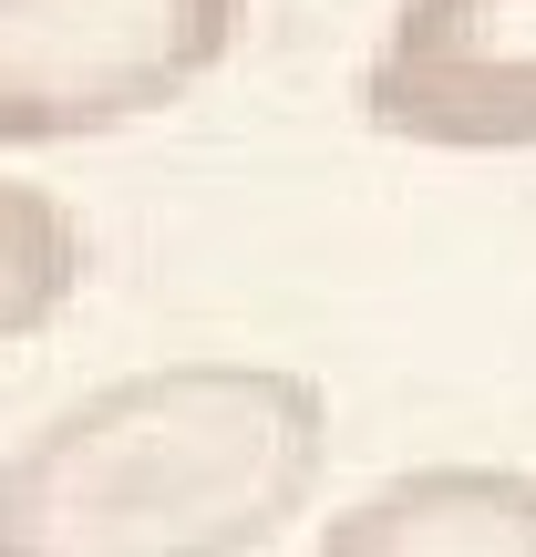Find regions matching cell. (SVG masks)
Here are the masks:
<instances>
[{
	"instance_id": "cell-1",
	"label": "cell",
	"mask_w": 536,
	"mask_h": 557,
	"mask_svg": "<svg viewBox=\"0 0 536 557\" xmlns=\"http://www.w3.org/2000/svg\"><path fill=\"white\" fill-rule=\"evenodd\" d=\"M331 465V403L278 361H165L0 455V557H259Z\"/></svg>"
},
{
	"instance_id": "cell-2",
	"label": "cell",
	"mask_w": 536,
	"mask_h": 557,
	"mask_svg": "<svg viewBox=\"0 0 536 557\" xmlns=\"http://www.w3.org/2000/svg\"><path fill=\"white\" fill-rule=\"evenodd\" d=\"M248 32V0H0V145H94L186 103Z\"/></svg>"
},
{
	"instance_id": "cell-3",
	"label": "cell",
	"mask_w": 536,
	"mask_h": 557,
	"mask_svg": "<svg viewBox=\"0 0 536 557\" xmlns=\"http://www.w3.org/2000/svg\"><path fill=\"white\" fill-rule=\"evenodd\" d=\"M361 114L444 156L536 145V0H402L361 62Z\"/></svg>"
},
{
	"instance_id": "cell-4",
	"label": "cell",
	"mask_w": 536,
	"mask_h": 557,
	"mask_svg": "<svg viewBox=\"0 0 536 557\" xmlns=\"http://www.w3.org/2000/svg\"><path fill=\"white\" fill-rule=\"evenodd\" d=\"M310 557H536V475L516 465H413L320 527Z\"/></svg>"
},
{
	"instance_id": "cell-5",
	"label": "cell",
	"mask_w": 536,
	"mask_h": 557,
	"mask_svg": "<svg viewBox=\"0 0 536 557\" xmlns=\"http://www.w3.org/2000/svg\"><path fill=\"white\" fill-rule=\"evenodd\" d=\"M73 278H83V227L62 197L0 176V351L32 331H52L73 310Z\"/></svg>"
}]
</instances>
